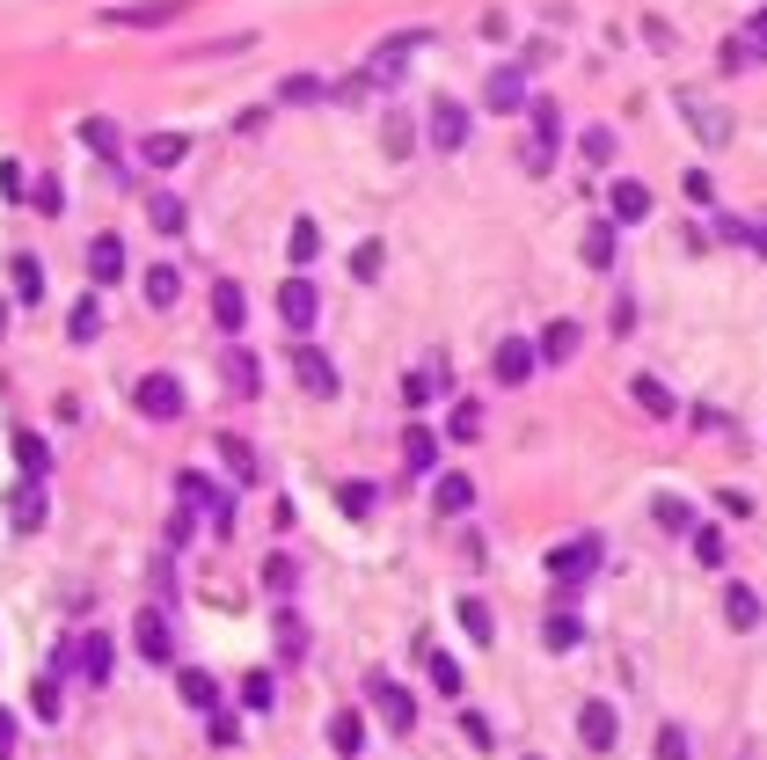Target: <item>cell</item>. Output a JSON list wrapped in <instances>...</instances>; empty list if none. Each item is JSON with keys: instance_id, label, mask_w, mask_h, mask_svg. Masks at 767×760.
Masks as SVG:
<instances>
[{"instance_id": "obj_1", "label": "cell", "mask_w": 767, "mask_h": 760, "mask_svg": "<svg viewBox=\"0 0 767 760\" xmlns=\"http://www.w3.org/2000/svg\"><path fill=\"white\" fill-rule=\"evenodd\" d=\"M534 132H527V147H519V161H527V176H549L555 169V140H563V102L555 96H534Z\"/></svg>"}, {"instance_id": "obj_2", "label": "cell", "mask_w": 767, "mask_h": 760, "mask_svg": "<svg viewBox=\"0 0 767 760\" xmlns=\"http://www.w3.org/2000/svg\"><path fill=\"white\" fill-rule=\"evenodd\" d=\"M132 402H140V418H154V424H176L183 410H191V395H183V381H176V373H140Z\"/></svg>"}, {"instance_id": "obj_3", "label": "cell", "mask_w": 767, "mask_h": 760, "mask_svg": "<svg viewBox=\"0 0 767 760\" xmlns=\"http://www.w3.org/2000/svg\"><path fill=\"white\" fill-rule=\"evenodd\" d=\"M592 570H600V534H571V541L549 548V578L555 586H585Z\"/></svg>"}, {"instance_id": "obj_4", "label": "cell", "mask_w": 767, "mask_h": 760, "mask_svg": "<svg viewBox=\"0 0 767 760\" xmlns=\"http://www.w3.org/2000/svg\"><path fill=\"white\" fill-rule=\"evenodd\" d=\"M176 491H183V505H191V512H205V519H213V534H227V527H235V497L219 491L213 475L183 468V475H176Z\"/></svg>"}, {"instance_id": "obj_5", "label": "cell", "mask_w": 767, "mask_h": 760, "mask_svg": "<svg viewBox=\"0 0 767 760\" xmlns=\"http://www.w3.org/2000/svg\"><path fill=\"white\" fill-rule=\"evenodd\" d=\"M191 15V0H124V8H103L110 29H168Z\"/></svg>"}, {"instance_id": "obj_6", "label": "cell", "mask_w": 767, "mask_h": 760, "mask_svg": "<svg viewBox=\"0 0 767 760\" xmlns=\"http://www.w3.org/2000/svg\"><path fill=\"white\" fill-rule=\"evenodd\" d=\"M680 118L695 124L702 147H731V110H717V102L702 96V88H680Z\"/></svg>"}, {"instance_id": "obj_7", "label": "cell", "mask_w": 767, "mask_h": 760, "mask_svg": "<svg viewBox=\"0 0 767 760\" xmlns=\"http://www.w3.org/2000/svg\"><path fill=\"white\" fill-rule=\"evenodd\" d=\"M534 366H541V351H534L527 337H498V351H490V373H498L504 388H527Z\"/></svg>"}, {"instance_id": "obj_8", "label": "cell", "mask_w": 767, "mask_h": 760, "mask_svg": "<svg viewBox=\"0 0 767 760\" xmlns=\"http://www.w3.org/2000/svg\"><path fill=\"white\" fill-rule=\"evenodd\" d=\"M365 702L387 716V732H409V724H417V702H409V687H403V680H387V673H373V680H365Z\"/></svg>"}, {"instance_id": "obj_9", "label": "cell", "mask_w": 767, "mask_h": 760, "mask_svg": "<svg viewBox=\"0 0 767 760\" xmlns=\"http://www.w3.org/2000/svg\"><path fill=\"white\" fill-rule=\"evenodd\" d=\"M314 315H322V293H314L308 278H286V286H278V322H286L292 337H308Z\"/></svg>"}, {"instance_id": "obj_10", "label": "cell", "mask_w": 767, "mask_h": 760, "mask_svg": "<svg viewBox=\"0 0 767 760\" xmlns=\"http://www.w3.org/2000/svg\"><path fill=\"white\" fill-rule=\"evenodd\" d=\"M527 67H498V74L482 81V110H498V118H512V110H527Z\"/></svg>"}, {"instance_id": "obj_11", "label": "cell", "mask_w": 767, "mask_h": 760, "mask_svg": "<svg viewBox=\"0 0 767 760\" xmlns=\"http://www.w3.org/2000/svg\"><path fill=\"white\" fill-rule=\"evenodd\" d=\"M292 381H300L308 395H336V359L314 351V343H292Z\"/></svg>"}, {"instance_id": "obj_12", "label": "cell", "mask_w": 767, "mask_h": 760, "mask_svg": "<svg viewBox=\"0 0 767 760\" xmlns=\"http://www.w3.org/2000/svg\"><path fill=\"white\" fill-rule=\"evenodd\" d=\"M432 147L439 154H460V147H468V102H454V96L432 102Z\"/></svg>"}, {"instance_id": "obj_13", "label": "cell", "mask_w": 767, "mask_h": 760, "mask_svg": "<svg viewBox=\"0 0 767 760\" xmlns=\"http://www.w3.org/2000/svg\"><path fill=\"white\" fill-rule=\"evenodd\" d=\"M213 329L219 337H241L249 329V293H241L235 278H213Z\"/></svg>"}, {"instance_id": "obj_14", "label": "cell", "mask_w": 767, "mask_h": 760, "mask_svg": "<svg viewBox=\"0 0 767 760\" xmlns=\"http://www.w3.org/2000/svg\"><path fill=\"white\" fill-rule=\"evenodd\" d=\"M577 738H585L592 753H614V738H622V716H614V702H585V710H577Z\"/></svg>"}, {"instance_id": "obj_15", "label": "cell", "mask_w": 767, "mask_h": 760, "mask_svg": "<svg viewBox=\"0 0 767 760\" xmlns=\"http://www.w3.org/2000/svg\"><path fill=\"white\" fill-rule=\"evenodd\" d=\"M607 220H614V227H644V220H650V191L636 183V176L607 191Z\"/></svg>"}, {"instance_id": "obj_16", "label": "cell", "mask_w": 767, "mask_h": 760, "mask_svg": "<svg viewBox=\"0 0 767 760\" xmlns=\"http://www.w3.org/2000/svg\"><path fill=\"white\" fill-rule=\"evenodd\" d=\"M760 59H767V8L753 15V23H745V37H731V45H723V67H731V74L760 67Z\"/></svg>"}, {"instance_id": "obj_17", "label": "cell", "mask_w": 767, "mask_h": 760, "mask_svg": "<svg viewBox=\"0 0 767 760\" xmlns=\"http://www.w3.org/2000/svg\"><path fill=\"white\" fill-rule=\"evenodd\" d=\"M140 659H146V665H168V659H176V629H168L161 607L140 614Z\"/></svg>"}, {"instance_id": "obj_18", "label": "cell", "mask_w": 767, "mask_h": 760, "mask_svg": "<svg viewBox=\"0 0 767 760\" xmlns=\"http://www.w3.org/2000/svg\"><path fill=\"white\" fill-rule=\"evenodd\" d=\"M110 659H118V643L103 637V629H88V637L73 643V665H81V680H110Z\"/></svg>"}, {"instance_id": "obj_19", "label": "cell", "mask_w": 767, "mask_h": 760, "mask_svg": "<svg viewBox=\"0 0 767 760\" xmlns=\"http://www.w3.org/2000/svg\"><path fill=\"white\" fill-rule=\"evenodd\" d=\"M213 454H219V461H227V475H235V483H256V475H264L241 432H213Z\"/></svg>"}, {"instance_id": "obj_20", "label": "cell", "mask_w": 767, "mask_h": 760, "mask_svg": "<svg viewBox=\"0 0 767 760\" xmlns=\"http://www.w3.org/2000/svg\"><path fill=\"white\" fill-rule=\"evenodd\" d=\"M88 278H96V286H118L124 278V242L118 234H96V242H88Z\"/></svg>"}, {"instance_id": "obj_21", "label": "cell", "mask_w": 767, "mask_h": 760, "mask_svg": "<svg viewBox=\"0 0 767 760\" xmlns=\"http://www.w3.org/2000/svg\"><path fill=\"white\" fill-rule=\"evenodd\" d=\"M183 154H191V140H183V132H146V140H140V161H146V169H176Z\"/></svg>"}, {"instance_id": "obj_22", "label": "cell", "mask_w": 767, "mask_h": 760, "mask_svg": "<svg viewBox=\"0 0 767 760\" xmlns=\"http://www.w3.org/2000/svg\"><path fill=\"white\" fill-rule=\"evenodd\" d=\"M219 373H227V388H235V395H256V388H264V366H256V351H241V343L227 351V359H219Z\"/></svg>"}, {"instance_id": "obj_23", "label": "cell", "mask_w": 767, "mask_h": 760, "mask_svg": "<svg viewBox=\"0 0 767 760\" xmlns=\"http://www.w3.org/2000/svg\"><path fill=\"white\" fill-rule=\"evenodd\" d=\"M628 395H636V410H644V418H672V410H680L658 373H636V381H628Z\"/></svg>"}, {"instance_id": "obj_24", "label": "cell", "mask_w": 767, "mask_h": 760, "mask_svg": "<svg viewBox=\"0 0 767 760\" xmlns=\"http://www.w3.org/2000/svg\"><path fill=\"white\" fill-rule=\"evenodd\" d=\"M176 695H183L191 710H205V716L219 710V680H213V673H197V665H183V673H176Z\"/></svg>"}, {"instance_id": "obj_25", "label": "cell", "mask_w": 767, "mask_h": 760, "mask_svg": "<svg viewBox=\"0 0 767 760\" xmlns=\"http://www.w3.org/2000/svg\"><path fill=\"white\" fill-rule=\"evenodd\" d=\"M403 461L417 468V475H432V468H439V432H432V424H409V432H403Z\"/></svg>"}, {"instance_id": "obj_26", "label": "cell", "mask_w": 767, "mask_h": 760, "mask_svg": "<svg viewBox=\"0 0 767 760\" xmlns=\"http://www.w3.org/2000/svg\"><path fill=\"white\" fill-rule=\"evenodd\" d=\"M140 293H146V307H176V300H183V270H176V264H154Z\"/></svg>"}, {"instance_id": "obj_27", "label": "cell", "mask_w": 767, "mask_h": 760, "mask_svg": "<svg viewBox=\"0 0 767 760\" xmlns=\"http://www.w3.org/2000/svg\"><path fill=\"white\" fill-rule=\"evenodd\" d=\"M432 505L446 519H460L468 505H476V483H468V475H439V483H432Z\"/></svg>"}, {"instance_id": "obj_28", "label": "cell", "mask_w": 767, "mask_h": 760, "mask_svg": "<svg viewBox=\"0 0 767 760\" xmlns=\"http://www.w3.org/2000/svg\"><path fill=\"white\" fill-rule=\"evenodd\" d=\"M103 322H110V315H103V300L88 293V300H73V315H67V337H73V343H96V337H103Z\"/></svg>"}, {"instance_id": "obj_29", "label": "cell", "mask_w": 767, "mask_h": 760, "mask_svg": "<svg viewBox=\"0 0 767 760\" xmlns=\"http://www.w3.org/2000/svg\"><path fill=\"white\" fill-rule=\"evenodd\" d=\"M541 643H549V651H577V643H585V622H577L571 607H555L549 622H541Z\"/></svg>"}, {"instance_id": "obj_30", "label": "cell", "mask_w": 767, "mask_h": 760, "mask_svg": "<svg viewBox=\"0 0 767 760\" xmlns=\"http://www.w3.org/2000/svg\"><path fill=\"white\" fill-rule=\"evenodd\" d=\"M329 746H336L344 760H359V746H365V716H359V710H336V716H329Z\"/></svg>"}, {"instance_id": "obj_31", "label": "cell", "mask_w": 767, "mask_h": 760, "mask_svg": "<svg viewBox=\"0 0 767 760\" xmlns=\"http://www.w3.org/2000/svg\"><path fill=\"white\" fill-rule=\"evenodd\" d=\"M8 286H15V300H45V264L37 256H8Z\"/></svg>"}, {"instance_id": "obj_32", "label": "cell", "mask_w": 767, "mask_h": 760, "mask_svg": "<svg viewBox=\"0 0 767 760\" xmlns=\"http://www.w3.org/2000/svg\"><path fill=\"white\" fill-rule=\"evenodd\" d=\"M723 622H731V629H753V622H760V592L753 586H723Z\"/></svg>"}, {"instance_id": "obj_33", "label": "cell", "mask_w": 767, "mask_h": 760, "mask_svg": "<svg viewBox=\"0 0 767 760\" xmlns=\"http://www.w3.org/2000/svg\"><path fill=\"white\" fill-rule=\"evenodd\" d=\"M534 351H541V359H555V366H563V359H577V322H571V315H563V322H549Z\"/></svg>"}, {"instance_id": "obj_34", "label": "cell", "mask_w": 767, "mask_h": 760, "mask_svg": "<svg viewBox=\"0 0 767 760\" xmlns=\"http://www.w3.org/2000/svg\"><path fill=\"white\" fill-rule=\"evenodd\" d=\"M146 220L161 227V234H183L191 213H183V197H176V191H154V197H146Z\"/></svg>"}, {"instance_id": "obj_35", "label": "cell", "mask_w": 767, "mask_h": 760, "mask_svg": "<svg viewBox=\"0 0 767 760\" xmlns=\"http://www.w3.org/2000/svg\"><path fill=\"white\" fill-rule=\"evenodd\" d=\"M271 629H278V659H300V651H308V622H300L292 607L271 614Z\"/></svg>"}, {"instance_id": "obj_36", "label": "cell", "mask_w": 767, "mask_h": 760, "mask_svg": "<svg viewBox=\"0 0 767 760\" xmlns=\"http://www.w3.org/2000/svg\"><path fill=\"white\" fill-rule=\"evenodd\" d=\"M454 614H460V629H468V643H498V622H490V607H482L476 592H468Z\"/></svg>"}, {"instance_id": "obj_37", "label": "cell", "mask_w": 767, "mask_h": 760, "mask_svg": "<svg viewBox=\"0 0 767 760\" xmlns=\"http://www.w3.org/2000/svg\"><path fill=\"white\" fill-rule=\"evenodd\" d=\"M8 497H15V505H8V519H15V534H29V527H45V491H29V483H23V491H8Z\"/></svg>"}, {"instance_id": "obj_38", "label": "cell", "mask_w": 767, "mask_h": 760, "mask_svg": "<svg viewBox=\"0 0 767 760\" xmlns=\"http://www.w3.org/2000/svg\"><path fill=\"white\" fill-rule=\"evenodd\" d=\"M286 256H292V264H314V256H322V227H314V220H292Z\"/></svg>"}, {"instance_id": "obj_39", "label": "cell", "mask_w": 767, "mask_h": 760, "mask_svg": "<svg viewBox=\"0 0 767 760\" xmlns=\"http://www.w3.org/2000/svg\"><path fill=\"white\" fill-rule=\"evenodd\" d=\"M577 154H585V161H592V169H607V161H614V124H592V132H585V140H577Z\"/></svg>"}, {"instance_id": "obj_40", "label": "cell", "mask_w": 767, "mask_h": 760, "mask_svg": "<svg viewBox=\"0 0 767 760\" xmlns=\"http://www.w3.org/2000/svg\"><path fill=\"white\" fill-rule=\"evenodd\" d=\"M424 673H432V687L446 695V702H460V659H446V651H432L424 659Z\"/></svg>"}, {"instance_id": "obj_41", "label": "cell", "mask_w": 767, "mask_h": 760, "mask_svg": "<svg viewBox=\"0 0 767 760\" xmlns=\"http://www.w3.org/2000/svg\"><path fill=\"white\" fill-rule=\"evenodd\" d=\"M585 264H592V270H607V264H614V220L585 227Z\"/></svg>"}, {"instance_id": "obj_42", "label": "cell", "mask_w": 767, "mask_h": 760, "mask_svg": "<svg viewBox=\"0 0 767 760\" xmlns=\"http://www.w3.org/2000/svg\"><path fill=\"white\" fill-rule=\"evenodd\" d=\"M446 439H482V402H454V418H446Z\"/></svg>"}, {"instance_id": "obj_43", "label": "cell", "mask_w": 767, "mask_h": 760, "mask_svg": "<svg viewBox=\"0 0 767 760\" xmlns=\"http://www.w3.org/2000/svg\"><path fill=\"white\" fill-rule=\"evenodd\" d=\"M329 96V81H314V74H286L278 81V102H322Z\"/></svg>"}, {"instance_id": "obj_44", "label": "cell", "mask_w": 767, "mask_h": 760, "mask_svg": "<svg viewBox=\"0 0 767 760\" xmlns=\"http://www.w3.org/2000/svg\"><path fill=\"white\" fill-rule=\"evenodd\" d=\"M695 564L702 570H723L731 556H723V527H695Z\"/></svg>"}, {"instance_id": "obj_45", "label": "cell", "mask_w": 767, "mask_h": 760, "mask_svg": "<svg viewBox=\"0 0 767 760\" xmlns=\"http://www.w3.org/2000/svg\"><path fill=\"white\" fill-rule=\"evenodd\" d=\"M81 147L110 161V154H118V124H110V118H88V124H81Z\"/></svg>"}, {"instance_id": "obj_46", "label": "cell", "mask_w": 767, "mask_h": 760, "mask_svg": "<svg viewBox=\"0 0 767 760\" xmlns=\"http://www.w3.org/2000/svg\"><path fill=\"white\" fill-rule=\"evenodd\" d=\"M446 381H454V373H446ZM446 381H439V373H409V381H403V402H409V410H424L432 395H446Z\"/></svg>"}, {"instance_id": "obj_47", "label": "cell", "mask_w": 767, "mask_h": 760, "mask_svg": "<svg viewBox=\"0 0 767 760\" xmlns=\"http://www.w3.org/2000/svg\"><path fill=\"white\" fill-rule=\"evenodd\" d=\"M15 461H23L29 475H45V468H51V446L37 439V432H15Z\"/></svg>"}, {"instance_id": "obj_48", "label": "cell", "mask_w": 767, "mask_h": 760, "mask_svg": "<svg viewBox=\"0 0 767 760\" xmlns=\"http://www.w3.org/2000/svg\"><path fill=\"white\" fill-rule=\"evenodd\" d=\"M241 702H249L256 716H264V710H278V687H271V673H249V680H241Z\"/></svg>"}, {"instance_id": "obj_49", "label": "cell", "mask_w": 767, "mask_h": 760, "mask_svg": "<svg viewBox=\"0 0 767 760\" xmlns=\"http://www.w3.org/2000/svg\"><path fill=\"white\" fill-rule=\"evenodd\" d=\"M460 738H468L476 753H490V746H498V732H490V716H482V710H460Z\"/></svg>"}, {"instance_id": "obj_50", "label": "cell", "mask_w": 767, "mask_h": 760, "mask_svg": "<svg viewBox=\"0 0 767 760\" xmlns=\"http://www.w3.org/2000/svg\"><path fill=\"white\" fill-rule=\"evenodd\" d=\"M29 205H37V213H67V191H59V176H37V191H29Z\"/></svg>"}, {"instance_id": "obj_51", "label": "cell", "mask_w": 767, "mask_h": 760, "mask_svg": "<svg viewBox=\"0 0 767 760\" xmlns=\"http://www.w3.org/2000/svg\"><path fill=\"white\" fill-rule=\"evenodd\" d=\"M373 497H381L373 483H344V491H336V505H344L351 519H365V512H373Z\"/></svg>"}, {"instance_id": "obj_52", "label": "cell", "mask_w": 767, "mask_h": 760, "mask_svg": "<svg viewBox=\"0 0 767 760\" xmlns=\"http://www.w3.org/2000/svg\"><path fill=\"white\" fill-rule=\"evenodd\" d=\"M205 738H213V746H241V716L213 710V716H205Z\"/></svg>"}, {"instance_id": "obj_53", "label": "cell", "mask_w": 767, "mask_h": 760, "mask_svg": "<svg viewBox=\"0 0 767 760\" xmlns=\"http://www.w3.org/2000/svg\"><path fill=\"white\" fill-rule=\"evenodd\" d=\"M381 264H387V249H381V242H359V256H351V270H359L365 286L381 278Z\"/></svg>"}, {"instance_id": "obj_54", "label": "cell", "mask_w": 767, "mask_h": 760, "mask_svg": "<svg viewBox=\"0 0 767 760\" xmlns=\"http://www.w3.org/2000/svg\"><path fill=\"white\" fill-rule=\"evenodd\" d=\"M658 527H672V534H680V527H695V512H687V497H658Z\"/></svg>"}, {"instance_id": "obj_55", "label": "cell", "mask_w": 767, "mask_h": 760, "mask_svg": "<svg viewBox=\"0 0 767 760\" xmlns=\"http://www.w3.org/2000/svg\"><path fill=\"white\" fill-rule=\"evenodd\" d=\"M292 578H300V570H292L286 556H264V586L271 592H292Z\"/></svg>"}, {"instance_id": "obj_56", "label": "cell", "mask_w": 767, "mask_h": 760, "mask_svg": "<svg viewBox=\"0 0 767 760\" xmlns=\"http://www.w3.org/2000/svg\"><path fill=\"white\" fill-rule=\"evenodd\" d=\"M29 702H37V716H59V680H51V673H45V680L29 687Z\"/></svg>"}, {"instance_id": "obj_57", "label": "cell", "mask_w": 767, "mask_h": 760, "mask_svg": "<svg viewBox=\"0 0 767 760\" xmlns=\"http://www.w3.org/2000/svg\"><path fill=\"white\" fill-rule=\"evenodd\" d=\"M658 760H687V732H680V724L658 732Z\"/></svg>"}, {"instance_id": "obj_58", "label": "cell", "mask_w": 767, "mask_h": 760, "mask_svg": "<svg viewBox=\"0 0 767 760\" xmlns=\"http://www.w3.org/2000/svg\"><path fill=\"white\" fill-rule=\"evenodd\" d=\"M381 140H387V154L403 161V154H409V118H387V132H381Z\"/></svg>"}, {"instance_id": "obj_59", "label": "cell", "mask_w": 767, "mask_h": 760, "mask_svg": "<svg viewBox=\"0 0 767 760\" xmlns=\"http://www.w3.org/2000/svg\"><path fill=\"white\" fill-rule=\"evenodd\" d=\"M717 505H723L731 519H745V512H753V497H745V491H717Z\"/></svg>"}, {"instance_id": "obj_60", "label": "cell", "mask_w": 767, "mask_h": 760, "mask_svg": "<svg viewBox=\"0 0 767 760\" xmlns=\"http://www.w3.org/2000/svg\"><path fill=\"white\" fill-rule=\"evenodd\" d=\"M8 753H15V716L0 710V760H8Z\"/></svg>"}, {"instance_id": "obj_61", "label": "cell", "mask_w": 767, "mask_h": 760, "mask_svg": "<svg viewBox=\"0 0 767 760\" xmlns=\"http://www.w3.org/2000/svg\"><path fill=\"white\" fill-rule=\"evenodd\" d=\"M0 337H8V300H0Z\"/></svg>"}, {"instance_id": "obj_62", "label": "cell", "mask_w": 767, "mask_h": 760, "mask_svg": "<svg viewBox=\"0 0 767 760\" xmlns=\"http://www.w3.org/2000/svg\"><path fill=\"white\" fill-rule=\"evenodd\" d=\"M527 760H541V753H527Z\"/></svg>"}]
</instances>
